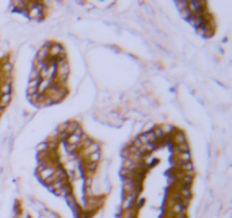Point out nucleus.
I'll return each mask as SVG.
<instances>
[{"mask_svg": "<svg viewBox=\"0 0 232 218\" xmlns=\"http://www.w3.org/2000/svg\"><path fill=\"white\" fill-rule=\"evenodd\" d=\"M64 49L60 46L59 43H52V46L49 48V53H48V56H49V58H59V57L61 54H64Z\"/></svg>", "mask_w": 232, "mask_h": 218, "instance_id": "f257e3e1", "label": "nucleus"}, {"mask_svg": "<svg viewBox=\"0 0 232 218\" xmlns=\"http://www.w3.org/2000/svg\"><path fill=\"white\" fill-rule=\"evenodd\" d=\"M191 160V155L190 152H183V153H178L174 156L173 161L177 164H183V163H189Z\"/></svg>", "mask_w": 232, "mask_h": 218, "instance_id": "f03ea898", "label": "nucleus"}, {"mask_svg": "<svg viewBox=\"0 0 232 218\" xmlns=\"http://www.w3.org/2000/svg\"><path fill=\"white\" fill-rule=\"evenodd\" d=\"M54 83L53 79H44L41 80V83L38 85V94H46L49 91V88L52 87V84Z\"/></svg>", "mask_w": 232, "mask_h": 218, "instance_id": "7ed1b4c3", "label": "nucleus"}, {"mask_svg": "<svg viewBox=\"0 0 232 218\" xmlns=\"http://www.w3.org/2000/svg\"><path fill=\"white\" fill-rule=\"evenodd\" d=\"M190 146L187 142H182V144H178V145H173V150L175 153H183V152H189Z\"/></svg>", "mask_w": 232, "mask_h": 218, "instance_id": "20e7f679", "label": "nucleus"}, {"mask_svg": "<svg viewBox=\"0 0 232 218\" xmlns=\"http://www.w3.org/2000/svg\"><path fill=\"white\" fill-rule=\"evenodd\" d=\"M99 160H101V152H94V153L88 155L87 161H88V163H94V164H96L98 161H99Z\"/></svg>", "mask_w": 232, "mask_h": 218, "instance_id": "39448f33", "label": "nucleus"}, {"mask_svg": "<svg viewBox=\"0 0 232 218\" xmlns=\"http://www.w3.org/2000/svg\"><path fill=\"white\" fill-rule=\"evenodd\" d=\"M79 127H80L79 122H75V121H73V122H68L67 131H68L69 134H73V133H75V130H76V129H79Z\"/></svg>", "mask_w": 232, "mask_h": 218, "instance_id": "423d86ee", "label": "nucleus"}, {"mask_svg": "<svg viewBox=\"0 0 232 218\" xmlns=\"http://www.w3.org/2000/svg\"><path fill=\"white\" fill-rule=\"evenodd\" d=\"M2 72L6 73V75H10V73L12 72V65L10 63H6L2 65Z\"/></svg>", "mask_w": 232, "mask_h": 218, "instance_id": "0eeeda50", "label": "nucleus"}, {"mask_svg": "<svg viewBox=\"0 0 232 218\" xmlns=\"http://www.w3.org/2000/svg\"><path fill=\"white\" fill-rule=\"evenodd\" d=\"M41 83V79H35V80H30L28 83V88H37L38 89V85Z\"/></svg>", "mask_w": 232, "mask_h": 218, "instance_id": "6e6552de", "label": "nucleus"}, {"mask_svg": "<svg viewBox=\"0 0 232 218\" xmlns=\"http://www.w3.org/2000/svg\"><path fill=\"white\" fill-rule=\"evenodd\" d=\"M177 3V7L179 8V10H185V8H187V2H183V0H179V2H175Z\"/></svg>", "mask_w": 232, "mask_h": 218, "instance_id": "1a4fd4ad", "label": "nucleus"}, {"mask_svg": "<svg viewBox=\"0 0 232 218\" xmlns=\"http://www.w3.org/2000/svg\"><path fill=\"white\" fill-rule=\"evenodd\" d=\"M181 12H182V16H183V18H185L186 20H187V19H189V18H190V16H191V15H193V14H191V12L189 11V8H185V10H182Z\"/></svg>", "mask_w": 232, "mask_h": 218, "instance_id": "9d476101", "label": "nucleus"}, {"mask_svg": "<svg viewBox=\"0 0 232 218\" xmlns=\"http://www.w3.org/2000/svg\"><path fill=\"white\" fill-rule=\"evenodd\" d=\"M35 79H39V72L33 69L31 73H30V80H35Z\"/></svg>", "mask_w": 232, "mask_h": 218, "instance_id": "9b49d317", "label": "nucleus"}, {"mask_svg": "<svg viewBox=\"0 0 232 218\" xmlns=\"http://www.w3.org/2000/svg\"><path fill=\"white\" fill-rule=\"evenodd\" d=\"M6 58V53H4V50H0V60H4Z\"/></svg>", "mask_w": 232, "mask_h": 218, "instance_id": "f8f14e48", "label": "nucleus"}, {"mask_svg": "<svg viewBox=\"0 0 232 218\" xmlns=\"http://www.w3.org/2000/svg\"><path fill=\"white\" fill-rule=\"evenodd\" d=\"M3 110L4 109H0V117H2V114H3Z\"/></svg>", "mask_w": 232, "mask_h": 218, "instance_id": "ddd939ff", "label": "nucleus"}]
</instances>
